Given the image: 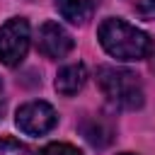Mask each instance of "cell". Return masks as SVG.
<instances>
[{
  "label": "cell",
  "instance_id": "6da1fadb",
  "mask_svg": "<svg viewBox=\"0 0 155 155\" xmlns=\"http://www.w3.org/2000/svg\"><path fill=\"white\" fill-rule=\"evenodd\" d=\"M102 48L116 61H140L153 53V39L143 29L124 22V19H104L97 29Z\"/></svg>",
  "mask_w": 155,
  "mask_h": 155
},
{
  "label": "cell",
  "instance_id": "7a4b0ae2",
  "mask_svg": "<svg viewBox=\"0 0 155 155\" xmlns=\"http://www.w3.org/2000/svg\"><path fill=\"white\" fill-rule=\"evenodd\" d=\"M97 85L104 97L121 109H138L143 104V85L136 73L116 65L97 68Z\"/></svg>",
  "mask_w": 155,
  "mask_h": 155
},
{
  "label": "cell",
  "instance_id": "3957f363",
  "mask_svg": "<svg viewBox=\"0 0 155 155\" xmlns=\"http://www.w3.org/2000/svg\"><path fill=\"white\" fill-rule=\"evenodd\" d=\"M29 22L24 17H12L0 27V63L7 68H15L24 61L29 51Z\"/></svg>",
  "mask_w": 155,
  "mask_h": 155
},
{
  "label": "cell",
  "instance_id": "277c9868",
  "mask_svg": "<svg viewBox=\"0 0 155 155\" xmlns=\"http://www.w3.org/2000/svg\"><path fill=\"white\" fill-rule=\"evenodd\" d=\"M15 124L27 136H44L58 124V114L48 102H27L17 109Z\"/></svg>",
  "mask_w": 155,
  "mask_h": 155
},
{
  "label": "cell",
  "instance_id": "5b68a950",
  "mask_svg": "<svg viewBox=\"0 0 155 155\" xmlns=\"http://www.w3.org/2000/svg\"><path fill=\"white\" fill-rule=\"evenodd\" d=\"M75 41L73 36L58 24V22H44L36 36V48L46 56V58H63L73 51Z\"/></svg>",
  "mask_w": 155,
  "mask_h": 155
},
{
  "label": "cell",
  "instance_id": "8992f818",
  "mask_svg": "<svg viewBox=\"0 0 155 155\" xmlns=\"http://www.w3.org/2000/svg\"><path fill=\"white\" fill-rule=\"evenodd\" d=\"M87 80V70L82 63H70V65H63L56 75V92L58 94H65V97H73L82 90Z\"/></svg>",
  "mask_w": 155,
  "mask_h": 155
},
{
  "label": "cell",
  "instance_id": "52a82bcc",
  "mask_svg": "<svg viewBox=\"0 0 155 155\" xmlns=\"http://www.w3.org/2000/svg\"><path fill=\"white\" fill-rule=\"evenodd\" d=\"M56 10L70 24H85L92 17V0H56Z\"/></svg>",
  "mask_w": 155,
  "mask_h": 155
},
{
  "label": "cell",
  "instance_id": "ba28073f",
  "mask_svg": "<svg viewBox=\"0 0 155 155\" xmlns=\"http://www.w3.org/2000/svg\"><path fill=\"white\" fill-rule=\"evenodd\" d=\"M82 133H85V138H87L92 145H99V148L111 140V128H109L102 119H90V121H85Z\"/></svg>",
  "mask_w": 155,
  "mask_h": 155
},
{
  "label": "cell",
  "instance_id": "9c48e42d",
  "mask_svg": "<svg viewBox=\"0 0 155 155\" xmlns=\"http://www.w3.org/2000/svg\"><path fill=\"white\" fill-rule=\"evenodd\" d=\"M36 155H82V153L75 145H70V143H48Z\"/></svg>",
  "mask_w": 155,
  "mask_h": 155
},
{
  "label": "cell",
  "instance_id": "30bf717a",
  "mask_svg": "<svg viewBox=\"0 0 155 155\" xmlns=\"http://www.w3.org/2000/svg\"><path fill=\"white\" fill-rule=\"evenodd\" d=\"M133 10L143 19H155V0H133Z\"/></svg>",
  "mask_w": 155,
  "mask_h": 155
},
{
  "label": "cell",
  "instance_id": "8fae6325",
  "mask_svg": "<svg viewBox=\"0 0 155 155\" xmlns=\"http://www.w3.org/2000/svg\"><path fill=\"white\" fill-rule=\"evenodd\" d=\"M5 109V87H2V80H0V114Z\"/></svg>",
  "mask_w": 155,
  "mask_h": 155
},
{
  "label": "cell",
  "instance_id": "7c38bea8",
  "mask_svg": "<svg viewBox=\"0 0 155 155\" xmlns=\"http://www.w3.org/2000/svg\"><path fill=\"white\" fill-rule=\"evenodd\" d=\"M121 155H133V153H121Z\"/></svg>",
  "mask_w": 155,
  "mask_h": 155
},
{
  "label": "cell",
  "instance_id": "4fadbf2b",
  "mask_svg": "<svg viewBox=\"0 0 155 155\" xmlns=\"http://www.w3.org/2000/svg\"><path fill=\"white\" fill-rule=\"evenodd\" d=\"M153 70H155V61H153Z\"/></svg>",
  "mask_w": 155,
  "mask_h": 155
}]
</instances>
